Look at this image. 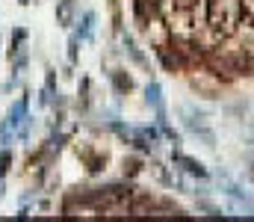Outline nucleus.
<instances>
[{
    "mask_svg": "<svg viewBox=\"0 0 254 222\" xmlns=\"http://www.w3.org/2000/svg\"><path fill=\"white\" fill-rule=\"evenodd\" d=\"M246 21V9L243 0H207L204 3V24L219 36V39H231L240 33Z\"/></svg>",
    "mask_w": 254,
    "mask_h": 222,
    "instance_id": "1",
    "label": "nucleus"
},
{
    "mask_svg": "<svg viewBox=\"0 0 254 222\" xmlns=\"http://www.w3.org/2000/svg\"><path fill=\"white\" fill-rule=\"evenodd\" d=\"M178 113H181V125H184L187 134H192L195 140H201L207 148H216V134H213V128L207 125V119H204L195 107H181Z\"/></svg>",
    "mask_w": 254,
    "mask_h": 222,
    "instance_id": "2",
    "label": "nucleus"
},
{
    "mask_svg": "<svg viewBox=\"0 0 254 222\" xmlns=\"http://www.w3.org/2000/svg\"><path fill=\"white\" fill-rule=\"evenodd\" d=\"M130 199H133V190L130 187H98L89 202L95 208H104V211H122V208H130Z\"/></svg>",
    "mask_w": 254,
    "mask_h": 222,
    "instance_id": "3",
    "label": "nucleus"
},
{
    "mask_svg": "<svg viewBox=\"0 0 254 222\" xmlns=\"http://www.w3.org/2000/svg\"><path fill=\"white\" fill-rule=\"evenodd\" d=\"M172 166L181 169V172H187L190 178H198V181H207V178H210L207 166H204L201 160L190 157V154H184V151H172Z\"/></svg>",
    "mask_w": 254,
    "mask_h": 222,
    "instance_id": "4",
    "label": "nucleus"
},
{
    "mask_svg": "<svg viewBox=\"0 0 254 222\" xmlns=\"http://www.w3.org/2000/svg\"><path fill=\"white\" fill-rule=\"evenodd\" d=\"M145 101H148V107L154 110L157 119L166 116V98H163V86H160L157 80H151V83L145 86Z\"/></svg>",
    "mask_w": 254,
    "mask_h": 222,
    "instance_id": "5",
    "label": "nucleus"
},
{
    "mask_svg": "<svg viewBox=\"0 0 254 222\" xmlns=\"http://www.w3.org/2000/svg\"><path fill=\"white\" fill-rule=\"evenodd\" d=\"M95 21H98V15H95L92 9H86V12L77 18V30H74V36H77L80 42H92V36H95Z\"/></svg>",
    "mask_w": 254,
    "mask_h": 222,
    "instance_id": "6",
    "label": "nucleus"
},
{
    "mask_svg": "<svg viewBox=\"0 0 254 222\" xmlns=\"http://www.w3.org/2000/svg\"><path fill=\"white\" fill-rule=\"evenodd\" d=\"M27 104H30V101H27V95H24V98H18V101L9 107V116H6L9 131H15V134H18V128L24 125V119H27Z\"/></svg>",
    "mask_w": 254,
    "mask_h": 222,
    "instance_id": "7",
    "label": "nucleus"
},
{
    "mask_svg": "<svg viewBox=\"0 0 254 222\" xmlns=\"http://www.w3.org/2000/svg\"><path fill=\"white\" fill-rule=\"evenodd\" d=\"M57 24H60V27H71V24H74V3H71V0H63V3L57 6Z\"/></svg>",
    "mask_w": 254,
    "mask_h": 222,
    "instance_id": "8",
    "label": "nucleus"
},
{
    "mask_svg": "<svg viewBox=\"0 0 254 222\" xmlns=\"http://www.w3.org/2000/svg\"><path fill=\"white\" fill-rule=\"evenodd\" d=\"M125 48H127V54L133 57V63H139V66H145V57L139 54V48H136V42H133L130 36H125Z\"/></svg>",
    "mask_w": 254,
    "mask_h": 222,
    "instance_id": "9",
    "label": "nucleus"
},
{
    "mask_svg": "<svg viewBox=\"0 0 254 222\" xmlns=\"http://www.w3.org/2000/svg\"><path fill=\"white\" fill-rule=\"evenodd\" d=\"M113 83H116V89H122V92H130V89H133V80L125 77L122 72H113Z\"/></svg>",
    "mask_w": 254,
    "mask_h": 222,
    "instance_id": "10",
    "label": "nucleus"
},
{
    "mask_svg": "<svg viewBox=\"0 0 254 222\" xmlns=\"http://www.w3.org/2000/svg\"><path fill=\"white\" fill-rule=\"evenodd\" d=\"M24 39H27V30H24V27H18V30L12 33V48H9V57H12V54L24 45Z\"/></svg>",
    "mask_w": 254,
    "mask_h": 222,
    "instance_id": "11",
    "label": "nucleus"
},
{
    "mask_svg": "<svg viewBox=\"0 0 254 222\" xmlns=\"http://www.w3.org/2000/svg\"><path fill=\"white\" fill-rule=\"evenodd\" d=\"M80 45H83V42L71 33V39H68V63H77V48H80Z\"/></svg>",
    "mask_w": 254,
    "mask_h": 222,
    "instance_id": "12",
    "label": "nucleus"
},
{
    "mask_svg": "<svg viewBox=\"0 0 254 222\" xmlns=\"http://www.w3.org/2000/svg\"><path fill=\"white\" fill-rule=\"evenodd\" d=\"M9 166H12V154H9V151H3V154H0V181H3V175H6V169H9Z\"/></svg>",
    "mask_w": 254,
    "mask_h": 222,
    "instance_id": "13",
    "label": "nucleus"
},
{
    "mask_svg": "<svg viewBox=\"0 0 254 222\" xmlns=\"http://www.w3.org/2000/svg\"><path fill=\"white\" fill-rule=\"evenodd\" d=\"M172 3H175V6H181V9H195L201 0H172Z\"/></svg>",
    "mask_w": 254,
    "mask_h": 222,
    "instance_id": "14",
    "label": "nucleus"
},
{
    "mask_svg": "<svg viewBox=\"0 0 254 222\" xmlns=\"http://www.w3.org/2000/svg\"><path fill=\"white\" fill-rule=\"evenodd\" d=\"M243 9H246V15L254 18V0H243Z\"/></svg>",
    "mask_w": 254,
    "mask_h": 222,
    "instance_id": "15",
    "label": "nucleus"
},
{
    "mask_svg": "<svg viewBox=\"0 0 254 222\" xmlns=\"http://www.w3.org/2000/svg\"><path fill=\"white\" fill-rule=\"evenodd\" d=\"M246 134H249V146H254V125L249 128V131H246Z\"/></svg>",
    "mask_w": 254,
    "mask_h": 222,
    "instance_id": "16",
    "label": "nucleus"
},
{
    "mask_svg": "<svg viewBox=\"0 0 254 222\" xmlns=\"http://www.w3.org/2000/svg\"><path fill=\"white\" fill-rule=\"evenodd\" d=\"M18 3H21V6H30V0H18Z\"/></svg>",
    "mask_w": 254,
    "mask_h": 222,
    "instance_id": "17",
    "label": "nucleus"
}]
</instances>
